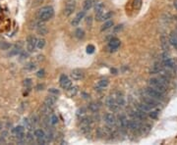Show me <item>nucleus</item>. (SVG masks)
<instances>
[{"label": "nucleus", "instance_id": "1", "mask_svg": "<svg viewBox=\"0 0 177 145\" xmlns=\"http://www.w3.org/2000/svg\"><path fill=\"white\" fill-rule=\"evenodd\" d=\"M54 15V10L51 6H45V7H43L41 10L39 11V21L41 22H46L48 20H50Z\"/></svg>", "mask_w": 177, "mask_h": 145}, {"label": "nucleus", "instance_id": "2", "mask_svg": "<svg viewBox=\"0 0 177 145\" xmlns=\"http://www.w3.org/2000/svg\"><path fill=\"white\" fill-rule=\"evenodd\" d=\"M149 85L150 86H152V87H154V88H156V90L160 91L161 93H163V94H164L165 91H166V86H165V84L161 82L158 78H150L149 80Z\"/></svg>", "mask_w": 177, "mask_h": 145}, {"label": "nucleus", "instance_id": "3", "mask_svg": "<svg viewBox=\"0 0 177 145\" xmlns=\"http://www.w3.org/2000/svg\"><path fill=\"white\" fill-rule=\"evenodd\" d=\"M145 94L150 97H152L156 100H162L163 99V93H161L160 91L156 90V88L152 86H149L145 89Z\"/></svg>", "mask_w": 177, "mask_h": 145}, {"label": "nucleus", "instance_id": "4", "mask_svg": "<svg viewBox=\"0 0 177 145\" xmlns=\"http://www.w3.org/2000/svg\"><path fill=\"white\" fill-rule=\"evenodd\" d=\"M37 40L35 36H29L27 39V50L29 52H33L35 50V48L37 47Z\"/></svg>", "mask_w": 177, "mask_h": 145}, {"label": "nucleus", "instance_id": "5", "mask_svg": "<svg viewBox=\"0 0 177 145\" xmlns=\"http://www.w3.org/2000/svg\"><path fill=\"white\" fill-rule=\"evenodd\" d=\"M106 105H107L108 109H109L111 112H117L119 109V105L116 103L115 98H113V97L107 98V100H106Z\"/></svg>", "mask_w": 177, "mask_h": 145}, {"label": "nucleus", "instance_id": "6", "mask_svg": "<svg viewBox=\"0 0 177 145\" xmlns=\"http://www.w3.org/2000/svg\"><path fill=\"white\" fill-rule=\"evenodd\" d=\"M161 62H162L163 66H165L168 69H172L173 68V62H172L171 58L167 55L166 52H164L162 55H161Z\"/></svg>", "mask_w": 177, "mask_h": 145}, {"label": "nucleus", "instance_id": "7", "mask_svg": "<svg viewBox=\"0 0 177 145\" xmlns=\"http://www.w3.org/2000/svg\"><path fill=\"white\" fill-rule=\"evenodd\" d=\"M158 101L159 100H156V99H154V98L150 97V96H148V95L145 96V97H143V102L146 103V104H148L149 106L152 107V108H156V107H158V105H160Z\"/></svg>", "mask_w": 177, "mask_h": 145}, {"label": "nucleus", "instance_id": "8", "mask_svg": "<svg viewBox=\"0 0 177 145\" xmlns=\"http://www.w3.org/2000/svg\"><path fill=\"white\" fill-rule=\"evenodd\" d=\"M60 85L62 88L64 89H68L70 88L71 86H72V82L69 80V78H68L67 76H65V74H62L60 76Z\"/></svg>", "mask_w": 177, "mask_h": 145}, {"label": "nucleus", "instance_id": "9", "mask_svg": "<svg viewBox=\"0 0 177 145\" xmlns=\"http://www.w3.org/2000/svg\"><path fill=\"white\" fill-rule=\"evenodd\" d=\"M118 121H119V125H120V127L122 129H128V119L126 117V115L124 114H119L118 116Z\"/></svg>", "mask_w": 177, "mask_h": 145}, {"label": "nucleus", "instance_id": "10", "mask_svg": "<svg viewBox=\"0 0 177 145\" xmlns=\"http://www.w3.org/2000/svg\"><path fill=\"white\" fill-rule=\"evenodd\" d=\"M104 122L106 123V125L109 127H115V125H116V119L112 114L108 113V114H105L104 115Z\"/></svg>", "mask_w": 177, "mask_h": 145}, {"label": "nucleus", "instance_id": "11", "mask_svg": "<svg viewBox=\"0 0 177 145\" xmlns=\"http://www.w3.org/2000/svg\"><path fill=\"white\" fill-rule=\"evenodd\" d=\"M71 76L74 80H81L84 78V72L80 69H75L71 72Z\"/></svg>", "mask_w": 177, "mask_h": 145}, {"label": "nucleus", "instance_id": "12", "mask_svg": "<svg viewBox=\"0 0 177 145\" xmlns=\"http://www.w3.org/2000/svg\"><path fill=\"white\" fill-rule=\"evenodd\" d=\"M75 7H76V4H75L74 1H69V2H68L67 5H66V7H65V11H64V14H65V16H70V15L72 14L73 12H74Z\"/></svg>", "mask_w": 177, "mask_h": 145}, {"label": "nucleus", "instance_id": "13", "mask_svg": "<svg viewBox=\"0 0 177 145\" xmlns=\"http://www.w3.org/2000/svg\"><path fill=\"white\" fill-rule=\"evenodd\" d=\"M109 49L111 50V51H115V50L117 49V48L120 46V40H119L118 38H116V37H113V38H111L109 40Z\"/></svg>", "mask_w": 177, "mask_h": 145}, {"label": "nucleus", "instance_id": "14", "mask_svg": "<svg viewBox=\"0 0 177 145\" xmlns=\"http://www.w3.org/2000/svg\"><path fill=\"white\" fill-rule=\"evenodd\" d=\"M128 129H130L131 130H140L141 126L136 120H129L128 121Z\"/></svg>", "mask_w": 177, "mask_h": 145}, {"label": "nucleus", "instance_id": "15", "mask_svg": "<svg viewBox=\"0 0 177 145\" xmlns=\"http://www.w3.org/2000/svg\"><path fill=\"white\" fill-rule=\"evenodd\" d=\"M112 16V13L108 12V13H101V14H96V19L98 22H102V21H108V19H110Z\"/></svg>", "mask_w": 177, "mask_h": 145}, {"label": "nucleus", "instance_id": "16", "mask_svg": "<svg viewBox=\"0 0 177 145\" xmlns=\"http://www.w3.org/2000/svg\"><path fill=\"white\" fill-rule=\"evenodd\" d=\"M37 32L41 34V36H45V34H47V28H46V26L43 23L37 24Z\"/></svg>", "mask_w": 177, "mask_h": 145}, {"label": "nucleus", "instance_id": "17", "mask_svg": "<svg viewBox=\"0 0 177 145\" xmlns=\"http://www.w3.org/2000/svg\"><path fill=\"white\" fill-rule=\"evenodd\" d=\"M169 43L177 49V32H171L169 36Z\"/></svg>", "mask_w": 177, "mask_h": 145}, {"label": "nucleus", "instance_id": "18", "mask_svg": "<svg viewBox=\"0 0 177 145\" xmlns=\"http://www.w3.org/2000/svg\"><path fill=\"white\" fill-rule=\"evenodd\" d=\"M162 72V67L159 63H156L150 69V74H159Z\"/></svg>", "mask_w": 177, "mask_h": 145}, {"label": "nucleus", "instance_id": "19", "mask_svg": "<svg viewBox=\"0 0 177 145\" xmlns=\"http://www.w3.org/2000/svg\"><path fill=\"white\" fill-rule=\"evenodd\" d=\"M22 45L21 44H19V45H15L14 46V48H13L12 50H11V52H10V56H14V55H18V54H20L22 52Z\"/></svg>", "mask_w": 177, "mask_h": 145}, {"label": "nucleus", "instance_id": "20", "mask_svg": "<svg viewBox=\"0 0 177 145\" xmlns=\"http://www.w3.org/2000/svg\"><path fill=\"white\" fill-rule=\"evenodd\" d=\"M103 9H104V4L103 3H96L94 6V11H96V14H101Z\"/></svg>", "mask_w": 177, "mask_h": 145}, {"label": "nucleus", "instance_id": "21", "mask_svg": "<svg viewBox=\"0 0 177 145\" xmlns=\"http://www.w3.org/2000/svg\"><path fill=\"white\" fill-rule=\"evenodd\" d=\"M23 123H24V127H25L28 130H31V131L33 130V125L34 124L32 123V121H30L29 119H24Z\"/></svg>", "mask_w": 177, "mask_h": 145}, {"label": "nucleus", "instance_id": "22", "mask_svg": "<svg viewBox=\"0 0 177 145\" xmlns=\"http://www.w3.org/2000/svg\"><path fill=\"white\" fill-rule=\"evenodd\" d=\"M54 103H55V98L53 96H48L45 99V101H44V104L48 107H52L54 105Z\"/></svg>", "mask_w": 177, "mask_h": 145}, {"label": "nucleus", "instance_id": "23", "mask_svg": "<svg viewBox=\"0 0 177 145\" xmlns=\"http://www.w3.org/2000/svg\"><path fill=\"white\" fill-rule=\"evenodd\" d=\"M67 90H68V95H69L70 97H74V96L77 94V92H78V87L77 86H71L70 88L67 89Z\"/></svg>", "mask_w": 177, "mask_h": 145}, {"label": "nucleus", "instance_id": "24", "mask_svg": "<svg viewBox=\"0 0 177 145\" xmlns=\"http://www.w3.org/2000/svg\"><path fill=\"white\" fill-rule=\"evenodd\" d=\"M35 136L37 138H44L45 137V132L43 130V129H39L35 130Z\"/></svg>", "mask_w": 177, "mask_h": 145}, {"label": "nucleus", "instance_id": "25", "mask_svg": "<svg viewBox=\"0 0 177 145\" xmlns=\"http://www.w3.org/2000/svg\"><path fill=\"white\" fill-rule=\"evenodd\" d=\"M92 0H85L84 2V11H88L92 7Z\"/></svg>", "mask_w": 177, "mask_h": 145}, {"label": "nucleus", "instance_id": "26", "mask_svg": "<svg viewBox=\"0 0 177 145\" xmlns=\"http://www.w3.org/2000/svg\"><path fill=\"white\" fill-rule=\"evenodd\" d=\"M11 45L9 42H6V41H0V50H8L11 48Z\"/></svg>", "mask_w": 177, "mask_h": 145}, {"label": "nucleus", "instance_id": "27", "mask_svg": "<svg viewBox=\"0 0 177 145\" xmlns=\"http://www.w3.org/2000/svg\"><path fill=\"white\" fill-rule=\"evenodd\" d=\"M75 36H76L78 39L84 38V36H85V32H84L82 28H78V30L75 32Z\"/></svg>", "mask_w": 177, "mask_h": 145}, {"label": "nucleus", "instance_id": "28", "mask_svg": "<svg viewBox=\"0 0 177 145\" xmlns=\"http://www.w3.org/2000/svg\"><path fill=\"white\" fill-rule=\"evenodd\" d=\"M115 101H116V103L119 105V106H124L125 105V100H124V97L122 95H117L116 98H115Z\"/></svg>", "mask_w": 177, "mask_h": 145}, {"label": "nucleus", "instance_id": "29", "mask_svg": "<svg viewBox=\"0 0 177 145\" xmlns=\"http://www.w3.org/2000/svg\"><path fill=\"white\" fill-rule=\"evenodd\" d=\"M108 85V80H101L97 82V87L98 88H104Z\"/></svg>", "mask_w": 177, "mask_h": 145}, {"label": "nucleus", "instance_id": "30", "mask_svg": "<svg viewBox=\"0 0 177 145\" xmlns=\"http://www.w3.org/2000/svg\"><path fill=\"white\" fill-rule=\"evenodd\" d=\"M113 26V22L112 21H106L104 24H103L102 28H101V30H108V28H110Z\"/></svg>", "mask_w": 177, "mask_h": 145}, {"label": "nucleus", "instance_id": "31", "mask_svg": "<svg viewBox=\"0 0 177 145\" xmlns=\"http://www.w3.org/2000/svg\"><path fill=\"white\" fill-rule=\"evenodd\" d=\"M44 45H45V40H44L43 38H39L37 40V47L39 48V49H43L44 47Z\"/></svg>", "mask_w": 177, "mask_h": 145}, {"label": "nucleus", "instance_id": "32", "mask_svg": "<svg viewBox=\"0 0 177 145\" xmlns=\"http://www.w3.org/2000/svg\"><path fill=\"white\" fill-rule=\"evenodd\" d=\"M26 141L29 143H33L34 142V134L31 132V130H29V132L26 135Z\"/></svg>", "mask_w": 177, "mask_h": 145}, {"label": "nucleus", "instance_id": "33", "mask_svg": "<svg viewBox=\"0 0 177 145\" xmlns=\"http://www.w3.org/2000/svg\"><path fill=\"white\" fill-rule=\"evenodd\" d=\"M88 109H90L92 112H94V113H96V112L98 111L99 106L96 104V103H90V104L88 105Z\"/></svg>", "mask_w": 177, "mask_h": 145}, {"label": "nucleus", "instance_id": "34", "mask_svg": "<svg viewBox=\"0 0 177 145\" xmlns=\"http://www.w3.org/2000/svg\"><path fill=\"white\" fill-rule=\"evenodd\" d=\"M90 123H92V119H90V117H85V118H83L81 120L82 126H87V125H90Z\"/></svg>", "mask_w": 177, "mask_h": 145}, {"label": "nucleus", "instance_id": "35", "mask_svg": "<svg viewBox=\"0 0 177 145\" xmlns=\"http://www.w3.org/2000/svg\"><path fill=\"white\" fill-rule=\"evenodd\" d=\"M24 130H25V127H22V126L16 127L15 129H13V132H14L15 134H18V133L24 132Z\"/></svg>", "mask_w": 177, "mask_h": 145}, {"label": "nucleus", "instance_id": "36", "mask_svg": "<svg viewBox=\"0 0 177 145\" xmlns=\"http://www.w3.org/2000/svg\"><path fill=\"white\" fill-rule=\"evenodd\" d=\"M161 46H162V48H163V50H164V52H167L168 51V45H167V41L165 40L164 39V37H162L161 38Z\"/></svg>", "mask_w": 177, "mask_h": 145}, {"label": "nucleus", "instance_id": "37", "mask_svg": "<svg viewBox=\"0 0 177 145\" xmlns=\"http://www.w3.org/2000/svg\"><path fill=\"white\" fill-rule=\"evenodd\" d=\"M81 130L83 133H88L90 131V125H87V126H82L81 127Z\"/></svg>", "mask_w": 177, "mask_h": 145}, {"label": "nucleus", "instance_id": "38", "mask_svg": "<svg viewBox=\"0 0 177 145\" xmlns=\"http://www.w3.org/2000/svg\"><path fill=\"white\" fill-rule=\"evenodd\" d=\"M85 15H86V11H81V12H79L78 14H77V16L75 17L76 19H78L80 22H81V20L85 17Z\"/></svg>", "mask_w": 177, "mask_h": 145}, {"label": "nucleus", "instance_id": "39", "mask_svg": "<svg viewBox=\"0 0 177 145\" xmlns=\"http://www.w3.org/2000/svg\"><path fill=\"white\" fill-rule=\"evenodd\" d=\"M142 6V0H134V8L135 9H140Z\"/></svg>", "mask_w": 177, "mask_h": 145}, {"label": "nucleus", "instance_id": "40", "mask_svg": "<svg viewBox=\"0 0 177 145\" xmlns=\"http://www.w3.org/2000/svg\"><path fill=\"white\" fill-rule=\"evenodd\" d=\"M94 52V46L90 44L87 46V53L88 54H92Z\"/></svg>", "mask_w": 177, "mask_h": 145}, {"label": "nucleus", "instance_id": "41", "mask_svg": "<svg viewBox=\"0 0 177 145\" xmlns=\"http://www.w3.org/2000/svg\"><path fill=\"white\" fill-rule=\"evenodd\" d=\"M150 117L152 119H156L158 118V111H152L150 110Z\"/></svg>", "mask_w": 177, "mask_h": 145}, {"label": "nucleus", "instance_id": "42", "mask_svg": "<svg viewBox=\"0 0 177 145\" xmlns=\"http://www.w3.org/2000/svg\"><path fill=\"white\" fill-rule=\"evenodd\" d=\"M86 114V109L85 108H81L77 111V116L80 117V116H84Z\"/></svg>", "mask_w": 177, "mask_h": 145}, {"label": "nucleus", "instance_id": "43", "mask_svg": "<svg viewBox=\"0 0 177 145\" xmlns=\"http://www.w3.org/2000/svg\"><path fill=\"white\" fill-rule=\"evenodd\" d=\"M24 85H25L26 87H30L31 85H32V80H31V78H26V80H24Z\"/></svg>", "mask_w": 177, "mask_h": 145}, {"label": "nucleus", "instance_id": "44", "mask_svg": "<svg viewBox=\"0 0 177 145\" xmlns=\"http://www.w3.org/2000/svg\"><path fill=\"white\" fill-rule=\"evenodd\" d=\"M26 69L29 70V71H32V70L35 69V65L34 63H29L28 65L26 66Z\"/></svg>", "mask_w": 177, "mask_h": 145}, {"label": "nucleus", "instance_id": "45", "mask_svg": "<svg viewBox=\"0 0 177 145\" xmlns=\"http://www.w3.org/2000/svg\"><path fill=\"white\" fill-rule=\"evenodd\" d=\"M44 74H45L44 70H43V69H41V70H39V71H37V78H43V76H44Z\"/></svg>", "mask_w": 177, "mask_h": 145}, {"label": "nucleus", "instance_id": "46", "mask_svg": "<svg viewBox=\"0 0 177 145\" xmlns=\"http://www.w3.org/2000/svg\"><path fill=\"white\" fill-rule=\"evenodd\" d=\"M57 122H58V119H57L56 116H51V118H50V123H51L52 125H55L57 124Z\"/></svg>", "mask_w": 177, "mask_h": 145}, {"label": "nucleus", "instance_id": "47", "mask_svg": "<svg viewBox=\"0 0 177 145\" xmlns=\"http://www.w3.org/2000/svg\"><path fill=\"white\" fill-rule=\"evenodd\" d=\"M71 24H72V26H73V27H77V26H78L79 24H80V21H79L78 19L74 18V19L72 20V22H71Z\"/></svg>", "mask_w": 177, "mask_h": 145}, {"label": "nucleus", "instance_id": "48", "mask_svg": "<svg viewBox=\"0 0 177 145\" xmlns=\"http://www.w3.org/2000/svg\"><path fill=\"white\" fill-rule=\"evenodd\" d=\"M29 56V53H27V52H24L22 51L21 53H20V57H21V59H27Z\"/></svg>", "mask_w": 177, "mask_h": 145}, {"label": "nucleus", "instance_id": "49", "mask_svg": "<svg viewBox=\"0 0 177 145\" xmlns=\"http://www.w3.org/2000/svg\"><path fill=\"white\" fill-rule=\"evenodd\" d=\"M122 28H123V26H122V25L116 26V27L114 28V32H120V30H122Z\"/></svg>", "mask_w": 177, "mask_h": 145}, {"label": "nucleus", "instance_id": "50", "mask_svg": "<svg viewBox=\"0 0 177 145\" xmlns=\"http://www.w3.org/2000/svg\"><path fill=\"white\" fill-rule=\"evenodd\" d=\"M48 91H49V93H52V94H58L59 93V90H57V89H55V88H50Z\"/></svg>", "mask_w": 177, "mask_h": 145}, {"label": "nucleus", "instance_id": "51", "mask_svg": "<svg viewBox=\"0 0 177 145\" xmlns=\"http://www.w3.org/2000/svg\"><path fill=\"white\" fill-rule=\"evenodd\" d=\"M87 24L88 26H92V17H88L87 18Z\"/></svg>", "mask_w": 177, "mask_h": 145}, {"label": "nucleus", "instance_id": "52", "mask_svg": "<svg viewBox=\"0 0 177 145\" xmlns=\"http://www.w3.org/2000/svg\"><path fill=\"white\" fill-rule=\"evenodd\" d=\"M43 87H44L43 84H39V85L37 86V90H43Z\"/></svg>", "mask_w": 177, "mask_h": 145}, {"label": "nucleus", "instance_id": "53", "mask_svg": "<svg viewBox=\"0 0 177 145\" xmlns=\"http://www.w3.org/2000/svg\"><path fill=\"white\" fill-rule=\"evenodd\" d=\"M7 134H8V132H7V131H3V132L1 133V136H2V137H4V138H5L6 136H7Z\"/></svg>", "mask_w": 177, "mask_h": 145}, {"label": "nucleus", "instance_id": "54", "mask_svg": "<svg viewBox=\"0 0 177 145\" xmlns=\"http://www.w3.org/2000/svg\"><path fill=\"white\" fill-rule=\"evenodd\" d=\"M1 143H5V139H4V137L0 136V144H1Z\"/></svg>", "mask_w": 177, "mask_h": 145}, {"label": "nucleus", "instance_id": "55", "mask_svg": "<svg viewBox=\"0 0 177 145\" xmlns=\"http://www.w3.org/2000/svg\"><path fill=\"white\" fill-rule=\"evenodd\" d=\"M111 72H114V74H115L117 72V71H116L115 69H111Z\"/></svg>", "mask_w": 177, "mask_h": 145}, {"label": "nucleus", "instance_id": "56", "mask_svg": "<svg viewBox=\"0 0 177 145\" xmlns=\"http://www.w3.org/2000/svg\"><path fill=\"white\" fill-rule=\"evenodd\" d=\"M174 7H175L176 9H177V0H175V1H174Z\"/></svg>", "mask_w": 177, "mask_h": 145}, {"label": "nucleus", "instance_id": "57", "mask_svg": "<svg viewBox=\"0 0 177 145\" xmlns=\"http://www.w3.org/2000/svg\"><path fill=\"white\" fill-rule=\"evenodd\" d=\"M2 127H3V125H2V123L0 122V130L2 129Z\"/></svg>", "mask_w": 177, "mask_h": 145}]
</instances>
